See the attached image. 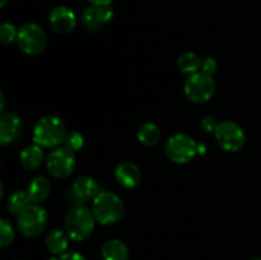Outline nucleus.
<instances>
[{
    "mask_svg": "<svg viewBox=\"0 0 261 260\" xmlns=\"http://www.w3.org/2000/svg\"><path fill=\"white\" fill-rule=\"evenodd\" d=\"M47 212L40 204L31 203L17 216L18 228L27 237L40 236L47 227Z\"/></svg>",
    "mask_w": 261,
    "mask_h": 260,
    "instance_id": "nucleus-5",
    "label": "nucleus"
},
{
    "mask_svg": "<svg viewBox=\"0 0 261 260\" xmlns=\"http://www.w3.org/2000/svg\"><path fill=\"white\" fill-rule=\"evenodd\" d=\"M0 102H2V105H0V111L4 112L5 111V105H7V99H5V94L4 92L0 91Z\"/></svg>",
    "mask_w": 261,
    "mask_h": 260,
    "instance_id": "nucleus-29",
    "label": "nucleus"
},
{
    "mask_svg": "<svg viewBox=\"0 0 261 260\" xmlns=\"http://www.w3.org/2000/svg\"><path fill=\"white\" fill-rule=\"evenodd\" d=\"M102 260H129V247L119 239H110L101 250Z\"/></svg>",
    "mask_w": 261,
    "mask_h": 260,
    "instance_id": "nucleus-17",
    "label": "nucleus"
},
{
    "mask_svg": "<svg viewBox=\"0 0 261 260\" xmlns=\"http://www.w3.org/2000/svg\"><path fill=\"white\" fill-rule=\"evenodd\" d=\"M184 93L194 103H205L216 93V82L212 75L199 71L186 79Z\"/></svg>",
    "mask_w": 261,
    "mask_h": 260,
    "instance_id": "nucleus-6",
    "label": "nucleus"
},
{
    "mask_svg": "<svg viewBox=\"0 0 261 260\" xmlns=\"http://www.w3.org/2000/svg\"><path fill=\"white\" fill-rule=\"evenodd\" d=\"M66 134V126L63 120L54 115L43 116L36 122L33 127V142L42 148H58L64 143Z\"/></svg>",
    "mask_w": 261,
    "mask_h": 260,
    "instance_id": "nucleus-1",
    "label": "nucleus"
},
{
    "mask_svg": "<svg viewBox=\"0 0 261 260\" xmlns=\"http://www.w3.org/2000/svg\"><path fill=\"white\" fill-rule=\"evenodd\" d=\"M51 260H60V259H51Z\"/></svg>",
    "mask_w": 261,
    "mask_h": 260,
    "instance_id": "nucleus-34",
    "label": "nucleus"
},
{
    "mask_svg": "<svg viewBox=\"0 0 261 260\" xmlns=\"http://www.w3.org/2000/svg\"><path fill=\"white\" fill-rule=\"evenodd\" d=\"M217 69H218V63H217L216 59L209 56V58H205L203 60L200 71H203V73L205 74H209V75H213V74L217 71Z\"/></svg>",
    "mask_w": 261,
    "mask_h": 260,
    "instance_id": "nucleus-25",
    "label": "nucleus"
},
{
    "mask_svg": "<svg viewBox=\"0 0 261 260\" xmlns=\"http://www.w3.org/2000/svg\"><path fill=\"white\" fill-rule=\"evenodd\" d=\"M69 239L65 231L61 229H53L46 237V247L53 255H63L68 250Z\"/></svg>",
    "mask_w": 261,
    "mask_h": 260,
    "instance_id": "nucleus-18",
    "label": "nucleus"
},
{
    "mask_svg": "<svg viewBox=\"0 0 261 260\" xmlns=\"http://www.w3.org/2000/svg\"><path fill=\"white\" fill-rule=\"evenodd\" d=\"M92 5H110L114 0H88Z\"/></svg>",
    "mask_w": 261,
    "mask_h": 260,
    "instance_id": "nucleus-28",
    "label": "nucleus"
},
{
    "mask_svg": "<svg viewBox=\"0 0 261 260\" xmlns=\"http://www.w3.org/2000/svg\"><path fill=\"white\" fill-rule=\"evenodd\" d=\"M71 193L84 203V201L93 200L99 193H101V189L99 185L97 184V181L94 180L91 176H79L75 181L73 183L70 189Z\"/></svg>",
    "mask_w": 261,
    "mask_h": 260,
    "instance_id": "nucleus-14",
    "label": "nucleus"
},
{
    "mask_svg": "<svg viewBox=\"0 0 261 260\" xmlns=\"http://www.w3.org/2000/svg\"><path fill=\"white\" fill-rule=\"evenodd\" d=\"M14 228L10 224L9 221H7L5 218H3L0 221V246L3 249L8 247L9 245H12V242L14 241Z\"/></svg>",
    "mask_w": 261,
    "mask_h": 260,
    "instance_id": "nucleus-22",
    "label": "nucleus"
},
{
    "mask_svg": "<svg viewBox=\"0 0 261 260\" xmlns=\"http://www.w3.org/2000/svg\"><path fill=\"white\" fill-rule=\"evenodd\" d=\"M218 125H219V122L217 121L216 117L212 116V115L204 116L203 119H201V127H203V129L208 133L216 132L217 127H218Z\"/></svg>",
    "mask_w": 261,
    "mask_h": 260,
    "instance_id": "nucleus-26",
    "label": "nucleus"
},
{
    "mask_svg": "<svg viewBox=\"0 0 261 260\" xmlns=\"http://www.w3.org/2000/svg\"><path fill=\"white\" fill-rule=\"evenodd\" d=\"M23 133V121L18 115L5 112L0 117V144L9 145L14 143Z\"/></svg>",
    "mask_w": 261,
    "mask_h": 260,
    "instance_id": "nucleus-12",
    "label": "nucleus"
},
{
    "mask_svg": "<svg viewBox=\"0 0 261 260\" xmlns=\"http://www.w3.org/2000/svg\"><path fill=\"white\" fill-rule=\"evenodd\" d=\"M4 198V184L0 183V199Z\"/></svg>",
    "mask_w": 261,
    "mask_h": 260,
    "instance_id": "nucleus-31",
    "label": "nucleus"
},
{
    "mask_svg": "<svg viewBox=\"0 0 261 260\" xmlns=\"http://www.w3.org/2000/svg\"><path fill=\"white\" fill-rule=\"evenodd\" d=\"M96 218L91 209L84 205L73 206L68 212L64 222L65 232L74 241H84L93 232Z\"/></svg>",
    "mask_w": 261,
    "mask_h": 260,
    "instance_id": "nucleus-3",
    "label": "nucleus"
},
{
    "mask_svg": "<svg viewBox=\"0 0 261 260\" xmlns=\"http://www.w3.org/2000/svg\"><path fill=\"white\" fill-rule=\"evenodd\" d=\"M17 45L27 55H38L47 45L46 32L36 23H25L18 30Z\"/></svg>",
    "mask_w": 261,
    "mask_h": 260,
    "instance_id": "nucleus-7",
    "label": "nucleus"
},
{
    "mask_svg": "<svg viewBox=\"0 0 261 260\" xmlns=\"http://www.w3.org/2000/svg\"><path fill=\"white\" fill-rule=\"evenodd\" d=\"M114 18V10L110 5H89L82 13V25L88 32H94L111 22Z\"/></svg>",
    "mask_w": 261,
    "mask_h": 260,
    "instance_id": "nucleus-10",
    "label": "nucleus"
},
{
    "mask_svg": "<svg viewBox=\"0 0 261 260\" xmlns=\"http://www.w3.org/2000/svg\"><path fill=\"white\" fill-rule=\"evenodd\" d=\"M48 23L51 28L59 35H68L75 28L76 25V17L71 9L68 7H55L50 12L48 17Z\"/></svg>",
    "mask_w": 261,
    "mask_h": 260,
    "instance_id": "nucleus-11",
    "label": "nucleus"
},
{
    "mask_svg": "<svg viewBox=\"0 0 261 260\" xmlns=\"http://www.w3.org/2000/svg\"><path fill=\"white\" fill-rule=\"evenodd\" d=\"M214 137L219 147L226 152H239L246 142V134L244 129L237 122L231 120L219 122L218 127L214 132Z\"/></svg>",
    "mask_w": 261,
    "mask_h": 260,
    "instance_id": "nucleus-9",
    "label": "nucleus"
},
{
    "mask_svg": "<svg viewBox=\"0 0 261 260\" xmlns=\"http://www.w3.org/2000/svg\"><path fill=\"white\" fill-rule=\"evenodd\" d=\"M201 64H203V59L193 51H186V53L181 54L177 59L178 70L184 74H189V75L199 73L201 70Z\"/></svg>",
    "mask_w": 261,
    "mask_h": 260,
    "instance_id": "nucleus-20",
    "label": "nucleus"
},
{
    "mask_svg": "<svg viewBox=\"0 0 261 260\" xmlns=\"http://www.w3.org/2000/svg\"><path fill=\"white\" fill-rule=\"evenodd\" d=\"M205 149H206L205 145H203L201 143H198V153L203 154V153H205Z\"/></svg>",
    "mask_w": 261,
    "mask_h": 260,
    "instance_id": "nucleus-30",
    "label": "nucleus"
},
{
    "mask_svg": "<svg viewBox=\"0 0 261 260\" xmlns=\"http://www.w3.org/2000/svg\"><path fill=\"white\" fill-rule=\"evenodd\" d=\"M7 3H8V0H0V8H5V5H7Z\"/></svg>",
    "mask_w": 261,
    "mask_h": 260,
    "instance_id": "nucleus-32",
    "label": "nucleus"
},
{
    "mask_svg": "<svg viewBox=\"0 0 261 260\" xmlns=\"http://www.w3.org/2000/svg\"><path fill=\"white\" fill-rule=\"evenodd\" d=\"M250 260H261V256H254V257H251Z\"/></svg>",
    "mask_w": 261,
    "mask_h": 260,
    "instance_id": "nucleus-33",
    "label": "nucleus"
},
{
    "mask_svg": "<svg viewBox=\"0 0 261 260\" xmlns=\"http://www.w3.org/2000/svg\"><path fill=\"white\" fill-rule=\"evenodd\" d=\"M115 178L117 184L125 189H134L142 181V172L138 165L130 161H122L115 168Z\"/></svg>",
    "mask_w": 261,
    "mask_h": 260,
    "instance_id": "nucleus-13",
    "label": "nucleus"
},
{
    "mask_svg": "<svg viewBox=\"0 0 261 260\" xmlns=\"http://www.w3.org/2000/svg\"><path fill=\"white\" fill-rule=\"evenodd\" d=\"M45 161L43 148L38 144L27 145L19 154V163L24 170L35 171L41 167Z\"/></svg>",
    "mask_w": 261,
    "mask_h": 260,
    "instance_id": "nucleus-16",
    "label": "nucleus"
},
{
    "mask_svg": "<svg viewBox=\"0 0 261 260\" xmlns=\"http://www.w3.org/2000/svg\"><path fill=\"white\" fill-rule=\"evenodd\" d=\"M18 30L13 23L2 22L0 24V41L3 43H12L13 41H17Z\"/></svg>",
    "mask_w": 261,
    "mask_h": 260,
    "instance_id": "nucleus-24",
    "label": "nucleus"
},
{
    "mask_svg": "<svg viewBox=\"0 0 261 260\" xmlns=\"http://www.w3.org/2000/svg\"><path fill=\"white\" fill-rule=\"evenodd\" d=\"M75 153L69 150L64 145L54 148L46 158V167L48 173L55 178L69 177L75 170Z\"/></svg>",
    "mask_w": 261,
    "mask_h": 260,
    "instance_id": "nucleus-8",
    "label": "nucleus"
},
{
    "mask_svg": "<svg viewBox=\"0 0 261 260\" xmlns=\"http://www.w3.org/2000/svg\"><path fill=\"white\" fill-rule=\"evenodd\" d=\"M31 204L30 195H28L27 191L23 190H15L14 193L10 194V196L8 198L7 201V208L14 216H18L25 206H28Z\"/></svg>",
    "mask_w": 261,
    "mask_h": 260,
    "instance_id": "nucleus-21",
    "label": "nucleus"
},
{
    "mask_svg": "<svg viewBox=\"0 0 261 260\" xmlns=\"http://www.w3.org/2000/svg\"><path fill=\"white\" fill-rule=\"evenodd\" d=\"M165 153L171 162L185 165L198 154V143L189 134L178 133L168 138L165 144Z\"/></svg>",
    "mask_w": 261,
    "mask_h": 260,
    "instance_id": "nucleus-4",
    "label": "nucleus"
},
{
    "mask_svg": "<svg viewBox=\"0 0 261 260\" xmlns=\"http://www.w3.org/2000/svg\"><path fill=\"white\" fill-rule=\"evenodd\" d=\"M60 260H87L86 257L83 256L82 254L76 251H70V252H65L60 256Z\"/></svg>",
    "mask_w": 261,
    "mask_h": 260,
    "instance_id": "nucleus-27",
    "label": "nucleus"
},
{
    "mask_svg": "<svg viewBox=\"0 0 261 260\" xmlns=\"http://www.w3.org/2000/svg\"><path fill=\"white\" fill-rule=\"evenodd\" d=\"M162 133L158 125L154 122H144L139 126L137 132V138L139 140L140 144L145 145V147H154L160 143Z\"/></svg>",
    "mask_w": 261,
    "mask_h": 260,
    "instance_id": "nucleus-19",
    "label": "nucleus"
},
{
    "mask_svg": "<svg viewBox=\"0 0 261 260\" xmlns=\"http://www.w3.org/2000/svg\"><path fill=\"white\" fill-rule=\"evenodd\" d=\"M51 181L45 176H36L28 184L27 193L30 195L31 203L41 204L50 196L51 194Z\"/></svg>",
    "mask_w": 261,
    "mask_h": 260,
    "instance_id": "nucleus-15",
    "label": "nucleus"
},
{
    "mask_svg": "<svg viewBox=\"0 0 261 260\" xmlns=\"http://www.w3.org/2000/svg\"><path fill=\"white\" fill-rule=\"evenodd\" d=\"M92 212L94 218L102 226L115 224L122 218L125 205L122 199L111 191H101L92 203Z\"/></svg>",
    "mask_w": 261,
    "mask_h": 260,
    "instance_id": "nucleus-2",
    "label": "nucleus"
},
{
    "mask_svg": "<svg viewBox=\"0 0 261 260\" xmlns=\"http://www.w3.org/2000/svg\"><path fill=\"white\" fill-rule=\"evenodd\" d=\"M84 145V137L78 132H70L66 134L64 139V147L68 148L71 152H78L83 148Z\"/></svg>",
    "mask_w": 261,
    "mask_h": 260,
    "instance_id": "nucleus-23",
    "label": "nucleus"
}]
</instances>
